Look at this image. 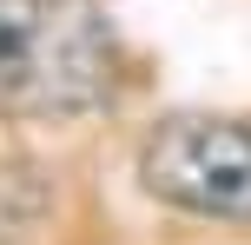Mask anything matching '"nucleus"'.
I'll return each instance as SVG.
<instances>
[{"label": "nucleus", "mask_w": 251, "mask_h": 245, "mask_svg": "<svg viewBox=\"0 0 251 245\" xmlns=\"http://www.w3.org/2000/svg\"><path fill=\"white\" fill-rule=\"evenodd\" d=\"M139 186L192 219H251V119L172 113L139 146Z\"/></svg>", "instance_id": "obj_2"}, {"label": "nucleus", "mask_w": 251, "mask_h": 245, "mask_svg": "<svg viewBox=\"0 0 251 245\" xmlns=\"http://www.w3.org/2000/svg\"><path fill=\"white\" fill-rule=\"evenodd\" d=\"M119 93V33L93 0H0V113L79 119Z\"/></svg>", "instance_id": "obj_1"}]
</instances>
